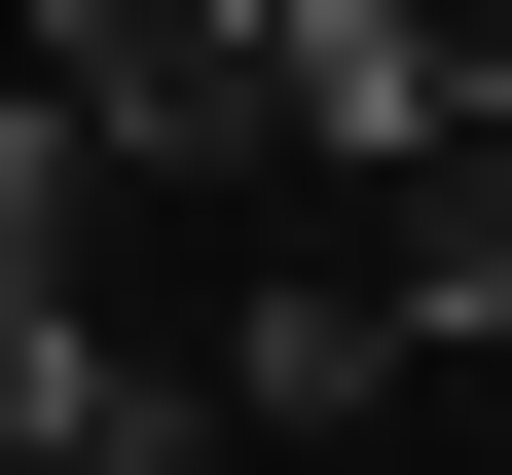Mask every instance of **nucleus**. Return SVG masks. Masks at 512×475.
Segmentation results:
<instances>
[{
  "instance_id": "1",
  "label": "nucleus",
  "mask_w": 512,
  "mask_h": 475,
  "mask_svg": "<svg viewBox=\"0 0 512 475\" xmlns=\"http://www.w3.org/2000/svg\"><path fill=\"white\" fill-rule=\"evenodd\" d=\"M110 183H293V0H0Z\"/></svg>"
}]
</instances>
